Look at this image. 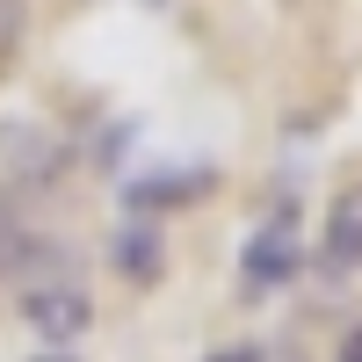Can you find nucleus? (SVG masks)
<instances>
[{
	"instance_id": "nucleus-1",
	"label": "nucleus",
	"mask_w": 362,
	"mask_h": 362,
	"mask_svg": "<svg viewBox=\"0 0 362 362\" xmlns=\"http://www.w3.org/2000/svg\"><path fill=\"white\" fill-rule=\"evenodd\" d=\"M297 261H305V247H297V210H276V218H261L254 239L239 247V283H247V297H268V290H283L297 276Z\"/></svg>"
},
{
	"instance_id": "nucleus-2",
	"label": "nucleus",
	"mask_w": 362,
	"mask_h": 362,
	"mask_svg": "<svg viewBox=\"0 0 362 362\" xmlns=\"http://www.w3.org/2000/svg\"><path fill=\"white\" fill-rule=\"evenodd\" d=\"M22 319H29V334H37L44 348H73L87 326H95V297H87L80 283H29Z\"/></svg>"
},
{
	"instance_id": "nucleus-3",
	"label": "nucleus",
	"mask_w": 362,
	"mask_h": 362,
	"mask_svg": "<svg viewBox=\"0 0 362 362\" xmlns=\"http://www.w3.org/2000/svg\"><path fill=\"white\" fill-rule=\"evenodd\" d=\"M58 268V239H37L15 189H0V283H37Z\"/></svg>"
},
{
	"instance_id": "nucleus-4",
	"label": "nucleus",
	"mask_w": 362,
	"mask_h": 362,
	"mask_svg": "<svg viewBox=\"0 0 362 362\" xmlns=\"http://www.w3.org/2000/svg\"><path fill=\"white\" fill-rule=\"evenodd\" d=\"M0 160H8L15 189H51V181L73 167L66 138H51V131H29V124H0Z\"/></svg>"
},
{
	"instance_id": "nucleus-5",
	"label": "nucleus",
	"mask_w": 362,
	"mask_h": 362,
	"mask_svg": "<svg viewBox=\"0 0 362 362\" xmlns=\"http://www.w3.org/2000/svg\"><path fill=\"white\" fill-rule=\"evenodd\" d=\"M362 268V181L355 189H334V203H326L319 218V276H355Z\"/></svg>"
},
{
	"instance_id": "nucleus-6",
	"label": "nucleus",
	"mask_w": 362,
	"mask_h": 362,
	"mask_svg": "<svg viewBox=\"0 0 362 362\" xmlns=\"http://www.w3.org/2000/svg\"><path fill=\"white\" fill-rule=\"evenodd\" d=\"M116 268H124L131 283H153L160 276V225H124V239H116Z\"/></svg>"
},
{
	"instance_id": "nucleus-7",
	"label": "nucleus",
	"mask_w": 362,
	"mask_h": 362,
	"mask_svg": "<svg viewBox=\"0 0 362 362\" xmlns=\"http://www.w3.org/2000/svg\"><path fill=\"white\" fill-rule=\"evenodd\" d=\"M203 181L210 174H153V181H138L131 189V210H160V203H189V196H203Z\"/></svg>"
},
{
	"instance_id": "nucleus-8",
	"label": "nucleus",
	"mask_w": 362,
	"mask_h": 362,
	"mask_svg": "<svg viewBox=\"0 0 362 362\" xmlns=\"http://www.w3.org/2000/svg\"><path fill=\"white\" fill-rule=\"evenodd\" d=\"M203 362H276V355L254 348V341H239V348H218V355H203Z\"/></svg>"
},
{
	"instance_id": "nucleus-9",
	"label": "nucleus",
	"mask_w": 362,
	"mask_h": 362,
	"mask_svg": "<svg viewBox=\"0 0 362 362\" xmlns=\"http://www.w3.org/2000/svg\"><path fill=\"white\" fill-rule=\"evenodd\" d=\"M334 362H362V326H348V334H341V355Z\"/></svg>"
},
{
	"instance_id": "nucleus-10",
	"label": "nucleus",
	"mask_w": 362,
	"mask_h": 362,
	"mask_svg": "<svg viewBox=\"0 0 362 362\" xmlns=\"http://www.w3.org/2000/svg\"><path fill=\"white\" fill-rule=\"evenodd\" d=\"M29 362H80V355H73V348H37Z\"/></svg>"
}]
</instances>
